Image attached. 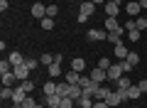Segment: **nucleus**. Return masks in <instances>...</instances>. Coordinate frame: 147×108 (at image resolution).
I'll list each match as a JSON object with an SVG mask.
<instances>
[{
    "instance_id": "7ed1b4c3",
    "label": "nucleus",
    "mask_w": 147,
    "mask_h": 108,
    "mask_svg": "<svg viewBox=\"0 0 147 108\" xmlns=\"http://www.w3.org/2000/svg\"><path fill=\"white\" fill-rule=\"evenodd\" d=\"M105 74H108V81H118V79H120L125 71H123V64L118 62V64H110V69H108Z\"/></svg>"
},
{
    "instance_id": "2eb2a0df",
    "label": "nucleus",
    "mask_w": 147,
    "mask_h": 108,
    "mask_svg": "<svg viewBox=\"0 0 147 108\" xmlns=\"http://www.w3.org/2000/svg\"><path fill=\"white\" fill-rule=\"evenodd\" d=\"M71 69H74V71H84V69H86V59L84 57H74L71 59Z\"/></svg>"
},
{
    "instance_id": "4be33fe9",
    "label": "nucleus",
    "mask_w": 147,
    "mask_h": 108,
    "mask_svg": "<svg viewBox=\"0 0 147 108\" xmlns=\"http://www.w3.org/2000/svg\"><path fill=\"white\" fill-rule=\"evenodd\" d=\"M140 96H142L140 86H137V84H132V86L127 88V98H130V101H132V98H140Z\"/></svg>"
},
{
    "instance_id": "aec40b11",
    "label": "nucleus",
    "mask_w": 147,
    "mask_h": 108,
    "mask_svg": "<svg viewBox=\"0 0 147 108\" xmlns=\"http://www.w3.org/2000/svg\"><path fill=\"white\" fill-rule=\"evenodd\" d=\"M61 98H64V96L52 93V96H44V103H47V106H59V103H61Z\"/></svg>"
},
{
    "instance_id": "cd10ccee",
    "label": "nucleus",
    "mask_w": 147,
    "mask_h": 108,
    "mask_svg": "<svg viewBox=\"0 0 147 108\" xmlns=\"http://www.w3.org/2000/svg\"><path fill=\"white\" fill-rule=\"evenodd\" d=\"M57 93H59V96H69V84L66 81H59L57 84Z\"/></svg>"
},
{
    "instance_id": "473e14b6",
    "label": "nucleus",
    "mask_w": 147,
    "mask_h": 108,
    "mask_svg": "<svg viewBox=\"0 0 147 108\" xmlns=\"http://www.w3.org/2000/svg\"><path fill=\"white\" fill-rule=\"evenodd\" d=\"M127 62H130L132 67H137V64H140V54H137V52H130V54H127Z\"/></svg>"
},
{
    "instance_id": "ea45409f",
    "label": "nucleus",
    "mask_w": 147,
    "mask_h": 108,
    "mask_svg": "<svg viewBox=\"0 0 147 108\" xmlns=\"http://www.w3.org/2000/svg\"><path fill=\"white\" fill-rule=\"evenodd\" d=\"M123 27H125L127 32H130V30H137V27H135V20H132V17H130V20H127V22H125V25H123Z\"/></svg>"
},
{
    "instance_id": "6e6552de",
    "label": "nucleus",
    "mask_w": 147,
    "mask_h": 108,
    "mask_svg": "<svg viewBox=\"0 0 147 108\" xmlns=\"http://www.w3.org/2000/svg\"><path fill=\"white\" fill-rule=\"evenodd\" d=\"M113 54H115V57H118V59L123 62V59H127V54H130V49H127V47L123 44V42H118V44H113Z\"/></svg>"
},
{
    "instance_id": "2f4dec72",
    "label": "nucleus",
    "mask_w": 147,
    "mask_h": 108,
    "mask_svg": "<svg viewBox=\"0 0 147 108\" xmlns=\"http://www.w3.org/2000/svg\"><path fill=\"white\" fill-rule=\"evenodd\" d=\"M59 106H61V108H74V106H76V101H74V98H69V96H64Z\"/></svg>"
},
{
    "instance_id": "0eeeda50",
    "label": "nucleus",
    "mask_w": 147,
    "mask_h": 108,
    "mask_svg": "<svg viewBox=\"0 0 147 108\" xmlns=\"http://www.w3.org/2000/svg\"><path fill=\"white\" fill-rule=\"evenodd\" d=\"M27 96H30V93L25 91V86H22V81H20V84L15 86V93H12V103H22Z\"/></svg>"
},
{
    "instance_id": "f257e3e1",
    "label": "nucleus",
    "mask_w": 147,
    "mask_h": 108,
    "mask_svg": "<svg viewBox=\"0 0 147 108\" xmlns=\"http://www.w3.org/2000/svg\"><path fill=\"white\" fill-rule=\"evenodd\" d=\"M93 12H96V5L91 3V0H84V3H81V7H79V22H86Z\"/></svg>"
},
{
    "instance_id": "de8ad7c7",
    "label": "nucleus",
    "mask_w": 147,
    "mask_h": 108,
    "mask_svg": "<svg viewBox=\"0 0 147 108\" xmlns=\"http://www.w3.org/2000/svg\"><path fill=\"white\" fill-rule=\"evenodd\" d=\"M74 108H79V106H74Z\"/></svg>"
},
{
    "instance_id": "a211bd4d",
    "label": "nucleus",
    "mask_w": 147,
    "mask_h": 108,
    "mask_svg": "<svg viewBox=\"0 0 147 108\" xmlns=\"http://www.w3.org/2000/svg\"><path fill=\"white\" fill-rule=\"evenodd\" d=\"M120 27V22H118V17H105V32H113Z\"/></svg>"
},
{
    "instance_id": "c03bdc74",
    "label": "nucleus",
    "mask_w": 147,
    "mask_h": 108,
    "mask_svg": "<svg viewBox=\"0 0 147 108\" xmlns=\"http://www.w3.org/2000/svg\"><path fill=\"white\" fill-rule=\"evenodd\" d=\"M93 5H105V0H91Z\"/></svg>"
},
{
    "instance_id": "49530a36",
    "label": "nucleus",
    "mask_w": 147,
    "mask_h": 108,
    "mask_svg": "<svg viewBox=\"0 0 147 108\" xmlns=\"http://www.w3.org/2000/svg\"><path fill=\"white\" fill-rule=\"evenodd\" d=\"M37 108H44V106H42V103H37Z\"/></svg>"
},
{
    "instance_id": "5701e85b",
    "label": "nucleus",
    "mask_w": 147,
    "mask_h": 108,
    "mask_svg": "<svg viewBox=\"0 0 147 108\" xmlns=\"http://www.w3.org/2000/svg\"><path fill=\"white\" fill-rule=\"evenodd\" d=\"M12 64H10V59H3V62H0V74H12Z\"/></svg>"
},
{
    "instance_id": "f704fd0d",
    "label": "nucleus",
    "mask_w": 147,
    "mask_h": 108,
    "mask_svg": "<svg viewBox=\"0 0 147 108\" xmlns=\"http://www.w3.org/2000/svg\"><path fill=\"white\" fill-rule=\"evenodd\" d=\"M22 108H37V101H34L32 96H27L25 101H22Z\"/></svg>"
},
{
    "instance_id": "c85d7f7f",
    "label": "nucleus",
    "mask_w": 147,
    "mask_h": 108,
    "mask_svg": "<svg viewBox=\"0 0 147 108\" xmlns=\"http://www.w3.org/2000/svg\"><path fill=\"white\" fill-rule=\"evenodd\" d=\"M52 93H57V84L47 81V84H44V96H52Z\"/></svg>"
},
{
    "instance_id": "412c9836",
    "label": "nucleus",
    "mask_w": 147,
    "mask_h": 108,
    "mask_svg": "<svg viewBox=\"0 0 147 108\" xmlns=\"http://www.w3.org/2000/svg\"><path fill=\"white\" fill-rule=\"evenodd\" d=\"M76 106L79 108H93V98L91 96H81L79 101H76Z\"/></svg>"
},
{
    "instance_id": "9d476101",
    "label": "nucleus",
    "mask_w": 147,
    "mask_h": 108,
    "mask_svg": "<svg viewBox=\"0 0 147 108\" xmlns=\"http://www.w3.org/2000/svg\"><path fill=\"white\" fill-rule=\"evenodd\" d=\"M81 96H84V86H79V84H69V98L79 101Z\"/></svg>"
},
{
    "instance_id": "e433bc0d",
    "label": "nucleus",
    "mask_w": 147,
    "mask_h": 108,
    "mask_svg": "<svg viewBox=\"0 0 147 108\" xmlns=\"http://www.w3.org/2000/svg\"><path fill=\"white\" fill-rule=\"evenodd\" d=\"M22 86H25V91H27V93H32V91H34V81H32V79L22 81Z\"/></svg>"
},
{
    "instance_id": "ddd939ff",
    "label": "nucleus",
    "mask_w": 147,
    "mask_h": 108,
    "mask_svg": "<svg viewBox=\"0 0 147 108\" xmlns=\"http://www.w3.org/2000/svg\"><path fill=\"white\" fill-rule=\"evenodd\" d=\"M88 76H91V79H93V81H96V84H103V81H105V79H108V74H105V71H103V69H100V67H96V69H93V71H91V74H88Z\"/></svg>"
},
{
    "instance_id": "72a5a7b5",
    "label": "nucleus",
    "mask_w": 147,
    "mask_h": 108,
    "mask_svg": "<svg viewBox=\"0 0 147 108\" xmlns=\"http://www.w3.org/2000/svg\"><path fill=\"white\" fill-rule=\"evenodd\" d=\"M98 67L103 69V71H108V69H110V59H108V57H100V59H98Z\"/></svg>"
},
{
    "instance_id": "f8f14e48",
    "label": "nucleus",
    "mask_w": 147,
    "mask_h": 108,
    "mask_svg": "<svg viewBox=\"0 0 147 108\" xmlns=\"http://www.w3.org/2000/svg\"><path fill=\"white\" fill-rule=\"evenodd\" d=\"M113 91V88H108V86H103V84H98V88H96V93H93V98L96 101H105L108 98V93Z\"/></svg>"
},
{
    "instance_id": "c9c22d12",
    "label": "nucleus",
    "mask_w": 147,
    "mask_h": 108,
    "mask_svg": "<svg viewBox=\"0 0 147 108\" xmlns=\"http://www.w3.org/2000/svg\"><path fill=\"white\" fill-rule=\"evenodd\" d=\"M59 15V7L57 5H47V17H57Z\"/></svg>"
},
{
    "instance_id": "c756f323",
    "label": "nucleus",
    "mask_w": 147,
    "mask_h": 108,
    "mask_svg": "<svg viewBox=\"0 0 147 108\" xmlns=\"http://www.w3.org/2000/svg\"><path fill=\"white\" fill-rule=\"evenodd\" d=\"M135 27H137V30H140V32H145L147 30V17H137V20H135Z\"/></svg>"
},
{
    "instance_id": "1a4fd4ad",
    "label": "nucleus",
    "mask_w": 147,
    "mask_h": 108,
    "mask_svg": "<svg viewBox=\"0 0 147 108\" xmlns=\"http://www.w3.org/2000/svg\"><path fill=\"white\" fill-rule=\"evenodd\" d=\"M30 12H32V17H37V20H42V17H47V7H44V3H34Z\"/></svg>"
},
{
    "instance_id": "7c9ffc66",
    "label": "nucleus",
    "mask_w": 147,
    "mask_h": 108,
    "mask_svg": "<svg viewBox=\"0 0 147 108\" xmlns=\"http://www.w3.org/2000/svg\"><path fill=\"white\" fill-rule=\"evenodd\" d=\"M140 37H142L140 30H130V32H127V39H130V42H140Z\"/></svg>"
},
{
    "instance_id": "f3484780",
    "label": "nucleus",
    "mask_w": 147,
    "mask_h": 108,
    "mask_svg": "<svg viewBox=\"0 0 147 108\" xmlns=\"http://www.w3.org/2000/svg\"><path fill=\"white\" fill-rule=\"evenodd\" d=\"M79 79H81V71H74V69L64 74V81L66 84H79Z\"/></svg>"
},
{
    "instance_id": "393cba45",
    "label": "nucleus",
    "mask_w": 147,
    "mask_h": 108,
    "mask_svg": "<svg viewBox=\"0 0 147 108\" xmlns=\"http://www.w3.org/2000/svg\"><path fill=\"white\" fill-rule=\"evenodd\" d=\"M12 93H15V88H10V86H3V88H0V98H3V101H5V98H10V101H12Z\"/></svg>"
},
{
    "instance_id": "4468645a",
    "label": "nucleus",
    "mask_w": 147,
    "mask_h": 108,
    "mask_svg": "<svg viewBox=\"0 0 147 108\" xmlns=\"http://www.w3.org/2000/svg\"><path fill=\"white\" fill-rule=\"evenodd\" d=\"M105 15L108 17H118L120 15V3H105Z\"/></svg>"
},
{
    "instance_id": "a878e982",
    "label": "nucleus",
    "mask_w": 147,
    "mask_h": 108,
    "mask_svg": "<svg viewBox=\"0 0 147 108\" xmlns=\"http://www.w3.org/2000/svg\"><path fill=\"white\" fill-rule=\"evenodd\" d=\"M39 25H42V30H54V17H42Z\"/></svg>"
},
{
    "instance_id": "79ce46f5",
    "label": "nucleus",
    "mask_w": 147,
    "mask_h": 108,
    "mask_svg": "<svg viewBox=\"0 0 147 108\" xmlns=\"http://www.w3.org/2000/svg\"><path fill=\"white\" fill-rule=\"evenodd\" d=\"M137 86H140V91H142V93H147V79H142V81L137 84Z\"/></svg>"
},
{
    "instance_id": "423d86ee",
    "label": "nucleus",
    "mask_w": 147,
    "mask_h": 108,
    "mask_svg": "<svg viewBox=\"0 0 147 108\" xmlns=\"http://www.w3.org/2000/svg\"><path fill=\"white\" fill-rule=\"evenodd\" d=\"M123 35H127V30L125 27H118V30L108 32V42L110 44H118V42H123Z\"/></svg>"
},
{
    "instance_id": "a19ab883",
    "label": "nucleus",
    "mask_w": 147,
    "mask_h": 108,
    "mask_svg": "<svg viewBox=\"0 0 147 108\" xmlns=\"http://www.w3.org/2000/svg\"><path fill=\"white\" fill-rule=\"evenodd\" d=\"M93 108H110L105 101H93Z\"/></svg>"
},
{
    "instance_id": "37998d69",
    "label": "nucleus",
    "mask_w": 147,
    "mask_h": 108,
    "mask_svg": "<svg viewBox=\"0 0 147 108\" xmlns=\"http://www.w3.org/2000/svg\"><path fill=\"white\" fill-rule=\"evenodd\" d=\"M137 3H140V7H142V10H147V0H137Z\"/></svg>"
},
{
    "instance_id": "39448f33",
    "label": "nucleus",
    "mask_w": 147,
    "mask_h": 108,
    "mask_svg": "<svg viewBox=\"0 0 147 108\" xmlns=\"http://www.w3.org/2000/svg\"><path fill=\"white\" fill-rule=\"evenodd\" d=\"M140 12H142V7H140V3H137V0H132V3H127V5H125V15H130L132 20H137V17H140Z\"/></svg>"
},
{
    "instance_id": "dca6fc26",
    "label": "nucleus",
    "mask_w": 147,
    "mask_h": 108,
    "mask_svg": "<svg viewBox=\"0 0 147 108\" xmlns=\"http://www.w3.org/2000/svg\"><path fill=\"white\" fill-rule=\"evenodd\" d=\"M115 86H118V91H127V88L132 86V81H130V79L125 76V74H123V76H120V79L115 81Z\"/></svg>"
},
{
    "instance_id": "f03ea898",
    "label": "nucleus",
    "mask_w": 147,
    "mask_h": 108,
    "mask_svg": "<svg viewBox=\"0 0 147 108\" xmlns=\"http://www.w3.org/2000/svg\"><path fill=\"white\" fill-rule=\"evenodd\" d=\"M86 39H88V42H103V39H108V32H105V30H98V27H93V30L86 32Z\"/></svg>"
},
{
    "instance_id": "20e7f679",
    "label": "nucleus",
    "mask_w": 147,
    "mask_h": 108,
    "mask_svg": "<svg viewBox=\"0 0 147 108\" xmlns=\"http://www.w3.org/2000/svg\"><path fill=\"white\" fill-rule=\"evenodd\" d=\"M30 71H32V69L27 67V64H20V67H15V69H12V74H15V79H17V81H27V79H30Z\"/></svg>"
},
{
    "instance_id": "a18cd8bd",
    "label": "nucleus",
    "mask_w": 147,
    "mask_h": 108,
    "mask_svg": "<svg viewBox=\"0 0 147 108\" xmlns=\"http://www.w3.org/2000/svg\"><path fill=\"white\" fill-rule=\"evenodd\" d=\"M105 3H120V5H123V0H105Z\"/></svg>"
},
{
    "instance_id": "b1692460",
    "label": "nucleus",
    "mask_w": 147,
    "mask_h": 108,
    "mask_svg": "<svg viewBox=\"0 0 147 108\" xmlns=\"http://www.w3.org/2000/svg\"><path fill=\"white\" fill-rule=\"evenodd\" d=\"M0 79H3V86H12V84L17 81L15 74H0Z\"/></svg>"
},
{
    "instance_id": "6ab92c4d",
    "label": "nucleus",
    "mask_w": 147,
    "mask_h": 108,
    "mask_svg": "<svg viewBox=\"0 0 147 108\" xmlns=\"http://www.w3.org/2000/svg\"><path fill=\"white\" fill-rule=\"evenodd\" d=\"M47 71H49V76H52V79H59V76H61V64L54 62L52 67H47Z\"/></svg>"
},
{
    "instance_id": "bb28decb",
    "label": "nucleus",
    "mask_w": 147,
    "mask_h": 108,
    "mask_svg": "<svg viewBox=\"0 0 147 108\" xmlns=\"http://www.w3.org/2000/svg\"><path fill=\"white\" fill-rule=\"evenodd\" d=\"M39 64H42V67H52L54 64V54H42V57H39Z\"/></svg>"
},
{
    "instance_id": "9b49d317",
    "label": "nucleus",
    "mask_w": 147,
    "mask_h": 108,
    "mask_svg": "<svg viewBox=\"0 0 147 108\" xmlns=\"http://www.w3.org/2000/svg\"><path fill=\"white\" fill-rule=\"evenodd\" d=\"M7 59H10L12 67H20V64H25V62H27V57L22 54V52H10V57H7Z\"/></svg>"
},
{
    "instance_id": "58836bf2",
    "label": "nucleus",
    "mask_w": 147,
    "mask_h": 108,
    "mask_svg": "<svg viewBox=\"0 0 147 108\" xmlns=\"http://www.w3.org/2000/svg\"><path fill=\"white\" fill-rule=\"evenodd\" d=\"M120 64H123V71H125V74H130V71H132V69H135V67H132V64H130V62H127V59H123V62H120Z\"/></svg>"
},
{
    "instance_id": "4c0bfd02",
    "label": "nucleus",
    "mask_w": 147,
    "mask_h": 108,
    "mask_svg": "<svg viewBox=\"0 0 147 108\" xmlns=\"http://www.w3.org/2000/svg\"><path fill=\"white\" fill-rule=\"evenodd\" d=\"M27 67H30V69H37V67H39V59H34V57H27Z\"/></svg>"
}]
</instances>
